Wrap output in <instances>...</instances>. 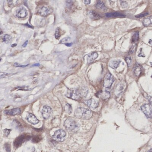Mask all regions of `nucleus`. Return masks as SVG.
<instances>
[{
  "instance_id": "obj_1",
  "label": "nucleus",
  "mask_w": 152,
  "mask_h": 152,
  "mask_svg": "<svg viewBox=\"0 0 152 152\" xmlns=\"http://www.w3.org/2000/svg\"><path fill=\"white\" fill-rule=\"evenodd\" d=\"M74 113L76 117L81 119L87 120L92 116L91 111L88 109L84 108H79L76 109Z\"/></svg>"
},
{
  "instance_id": "obj_2",
  "label": "nucleus",
  "mask_w": 152,
  "mask_h": 152,
  "mask_svg": "<svg viewBox=\"0 0 152 152\" xmlns=\"http://www.w3.org/2000/svg\"><path fill=\"white\" fill-rule=\"evenodd\" d=\"M114 82V79L111 74L108 73L106 75L103 81V86L106 90L108 91L111 88L112 85Z\"/></svg>"
},
{
  "instance_id": "obj_3",
  "label": "nucleus",
  "mask_w": 152,
  "mask_h": 152,
  "mask_svg": "<svg viewBox=\"0 0 152 152\" xmlns=\"http://www.w3.org/2000/svg\"><path fill=\"white\" fill-rule=\"evenodd\" d=\"M66 133L65 131L62 129L56 131L53 136V139L57 142H62L65 138Z\"/></svg>"
},
{
  "instance_id": "obj_4",
  "label": "nucleus",
  "mask_w": 152,
  "mask_h": 152,
  "mask_svg": "<svg viewBox=\"0 0 152 152\" xmlns=\"http://www.w3.org/2000/svg\"><path fill=\"white\" fill-rule=\"evenodd\" d=\"M140 109L147 118H152V108L150 104H144L141 106Z\"/></svg>"
},
{
  "instance_id": "obj_5",
  "label": "nucleus",
  "mask_w": 152,
  "mask_h": 152,
  "mask_svg": "<svg viewBox=\"0 0 152 152\" xmlns=\"http://www.w3.org/2000/svg\"><path fill=\"white\" fill-rule=\"evenodd\" d=\"M64 126L67 130L72 131L75 129L76 127V124L72 118H67L64 122Z\"/></svg>"
},
{
  "instance_id": "obj_6",
  "label": "nucleus",
  "mask_w": 152,
  "mask_h": 152,
  "mask_svg": "<svg viewBox=\"0 0 152 152\" xmlns=\"http://www.w3.org/2000/svg\"><path fill=\"white\" fill-rule=\"evenodd\" d=\"M126 87V84L124 81H122L117 85L115 90V95L116 96H120L121 93L123 92Z\"/></svg>"
},
{
  "instance_id": "obj_7",
  "label": "nucleus",
  "mask_w": 152,
  "mask_h": 152,
  "mask_svg": "<svg viewBox=\"0 0 152 152\" xmlns=\"http://www.w3.org/2000/svg\"><path fill=\"white\" fill-rule=\"evenodd\" d=\"M28 14V12L26 9L23 6L19 7L16 10L15 12V16L18 18H24L26 17Z\"/></svg>"
},
{
  "instance_id": "obj_8",
  "label": "nucleus",
  "mask_w": 152,
  "mask_h": 152,
  "mask_svg": "<svg viewBox=\"0 0 152 152\" xmlns=\"http://www.w3.org/2000/svg\"><path fill=\"white\" fill-rule=\"evenodd\" d=\"M51 108L48 106H44L42 110V115L44 119H48L52 114Z\"/></svg>"
},
{
  "instance_id": "obj_9",
  "label": "nucleus",
  "mask_w": 152,
  "mask_h": 152,
  "mask_svg": "<svg viewBox=\"0 0 152 152\" xmlns=\"http://www.w3.org/2000/svg\"><path fill=\"white\" fill-rule=\"evenodd\" d=\"M69 98L74 100H78L80 98V94L76 90H69L66 95Z\"/></svg>"
},
{
  "instance_id": "obj_10",
  "label": "nucleus",
  "mask_w": 152,
  "mask_h": 152,
  "mask_svg": "<svg viewBox=\"0 0 152 152\" xmlns=\"http://www.w3.org/2000/svg\"><path fill=\"white\" fill-rule=\"evenodd\" d=\"M87 105L91 109H96L98 107L99 105V102L96 99H91L86 100L85 101Z\"/></svg>"
},
{
  "instance_id": "obj_11",
  "label": "nucleus",
  "mask_w": 152,
  "mask_h": 152,
  "mask_svg": "<svg viewBox=\"0 0 152 152\" xmlns=\"http://www.w3.org/2000/svg\"><path fill=\"white\" fill-rule=\"evenodd\" d=\"M53 12L52 9H50V8H48L47 7H43L41 8L39 11V13L41 16L43 17H46L48 15Z\"/></svg>"
},
{
  "instance_id": "obj_12",
  "label": "nucleus",
  "mask_w": 152,
  "mask_h": 152,
  "mask_svg": "<svg viewBox=\"0 0 152 152\" xmlns=\"http://www.w3.org/2000/svg\"><path fill=\"white\" fill-rule=\"evenodd\" d=\"M98 56V54L96 52H91L89 54L86 56L87 62L88 63H92L97 58Z\"/></svg>"
},
{
  "instance_id": "obj_13",
  "label": "nucleus",
  "mask_w": 152,
  "mask_h": 152,
  "mask_svg": "<svg viewBox=\"0 0 152 152\" xmlns=\"http://www.w3.org/2000/svg\"><path fill=\"white\" fill-rule=\"evenodd\" d=\"M4 112L6 115L15 116V115L20 114L21 112V109L19 108H16V109H12L11 110H5Z\"/></svg>"
},
{
  "instance_id": "obj_14",
  "label": "nucleus",
  "mask_w": 152,
  "mask_h": 152,
  "mask_svg": "<svg viewBox=\"0 0 152 152\" xmlns=\"http://www.w3.org/2000/svg\"><path fill=\"white\" fill-rule=\"evenodd\" d=\"M26 120L31 124H36L39 122V121L37 120L34 114H29L26 117Z\"/></svg>"
},
{
  "instance_id": "obj_15",
  "label": "nucleus",
  "mask_w": 152,
  "mask_h": 152,
  "mask_svg": "<svg viewBox=\"0 0 152 152\" xmlns=\"http://www.w3.org/2000/svg\"><path fill=\"white\" fill-rule=\"evenodd\" d=\"M143 70L142 67L139 64V63H137L134 67V73L136 76H139L141 73H142Z\"/></svg>"
},
{
  "instance_id": "obj_16",
  "label": "nucleus",
  "mask_w": 152,
  "mask_h": 152,
  "mask_svg": "<svg viewBox=\"0 0 152 152\" xmlns=\"http://www.w3.org/2000/svg\"><path fill=\"white\" fill-rule=\"evenodd\" d=\"M88 14L91 18L93 19H99L101 16L97 12L94 10H90L88 12Z\"/></svg>"
},
{
  "instance_id": "obj_17",
  "label": "nucleus",
  "mask_w": 152,
  "mask_h": 152,
  "mask_svg": "<svg viewBox=\"0 0 152 152\" xmlns=\"http://www.w3.org/2000/svg\"><path fill=\"white\" fill-rule=\"evenodd\" d=\"M105 16L107 18H114L118 17H124L125 15L121 12H109L106 13Z\"/></svg>"
},
{
  "instance_id": "obj_18",
  "label": "nucleus",
  "mask_w": 152,
  "mask_h": 152,
  "mask_svg": "<svg viewBox=\"0 0 152 152\" xmlns=\"http://www.w3.org/2000/svg\"><path fill=\"white\" fill-rule=\"evenodd\" d=\"M96 6V8H97L98 9L103 10V11L106 10L107 9V7L105 6L104 3L101 0L97 1Z\"/></svg>"
},
{
  "instance_id": "obj_19",
  "label": "nucleus",
  "mask_w": 152,
  "mask_h": 152,
  "mask_svg": "<svg viewBox=\"0 0 152 152\" xmlns=\"http://www.w3.org/2000/svg\"><path fill=\"white\" fill-rule=\"evenodd\" d=\"M142 23L145 26H149L152 25V16L147 18L143 20Z\"/></svg>"
},
{
  "instance_id": "obj_20",
  "label": "nucleus",
  "mask_w": 152,
  "mask_h": 152,
  "mask_svg": "<svg viewBox=\"0 0 152 152\" xmlns=\"http://www.w3.org/2000/svg\"><path fill=\"white\" fill-rule=\"evenodd\" d=\"M121 61L118 60H112L109 63V67L112 69H116L120 65Z\"/></svg>"
},
{
  "instance_id": "obj_21",
  "label": "nucleus",
  "mask_w": 152,
  "mask_h": 152,
  "mask_svg": "<svg viewBox=\"0 0 152 152\" xmlns=\"http://www.w3.org/2000/svg\"><path fill=\"white\" fill-rule=\"evenodd\" d=\"M25 138H24L22 136L19 137L16 140L15 142H14V146L17 147H18L25 141Z\"/></svg>"
},
{
  "instance_id": "obj_22",
  "label": "nucleus",
  "mask_w": 152,
  "mask_h": 152,
  "mask_svg": "<svg viewBox=\"0 0 152 152\" xmlns=\"http://www.w3.org/2000/svg\"><path fill=\"white\" fill-rule=\"evenodd\" d=\"M139 39V32L138 31H136L134 33L132 37V41L134 43L137 42Z\"/></svg>"
},
{
  "instance_id": "obj_23",
  "label": "nucleus",
  "mask_w": 152,
  "mask_h": 152,
  "mask_svg": "<svg viewBox=\"0 0 152 152\" xmlns=\"http://www.w3.org/2000/svg\"><path fill=\"white\" fill-rule=\"evenodd\" d=\"M99 96L101 97V98L103 99H107L110 97V92L106 90L104 92H102L99 94Z\"/></svg>"
},
{
  "instance_id": "obj_24",
  "label": "nucleus",
  "mask_w": 152,
  "mask_h": 152,
  "mask_svg": "<svg viewBox=\"0 0 152 152\" xmlns=\"http://www.w3.org/2000/svg\"><path fill=\"white\" fill-rule=\"evenodd\" d=\"M64 111L65 112L68 114H70L72 112V108L71 104L67 103L64 106Z\"/></svg>"
},
{
  "instance_id": "obj_25",
  "label": "nucleus",
  "mask_w": 152,
  "mask_h": 152,
  "mask_svg": "<svg viewBox=\"0 0 152 152\" xmlns=\"http://www.w3.org/2000/svg\"><path fill=\"white\" fill-rule=\"evenodd\" d=\"M11 39V37L9 34H5L3 37V42L6 43H9Z\"/></svg>"
},
{
  "instance_id": "obj_26",
  "label": "nucleus",
  "mask_w": 152,
  "mask_h": 152,
  "mask_svg": "<svg viewBox=\"0 0 152 152\" xmlns=\"http://www.w3.org/2000/svg\"><path fill=\"white\" fill-rule=\"evenodd\" d=\"M137 47V45L136 44H133L130 48L129 51V54H133V53H134L136 50Z\"/></svg>"
},
{
  "instance_id": "obj_27",
  "label": "nucleus",
  "mask_w": 152,
  "mask_h": 152,
  "mask_svg": "<svg viewBox=\"0 0 152 152\" xmlns=\"http://www.w3.org/2000/svg\"><path fill=\"white\" fill-rule=\"evenodd\" d=\"M125 60L126 61V62H127V64L128 66V67H129L131 65V63L132 62V60L131 59V58L129 56H127V57H126L125 58Z\"/></svg>"
},
{
  "instance_id": "obj_28",
  "label": "nucleus",
  "mask_w": 152,
  "mask_h": 152,
  "mask_svg": "<svg viewBox=\"0 0 152 152\" xmlns=\"http://www.w3.org/2000/svg\"><path fill=\"white\" fill-rule=\"evenodd\" d=\"M60 30V29L59 27H58L56 29L55 33V37L56 39H59V37L61 36Z\"/></svg>"
},
{
  "instance_id": "obj_29",
  "label": "nucleus",
  "mask_w": 152,
  "mask_h": 152,
  "mask_svg": "<svg viewBox=\"0 0 152 152\" xmlns=\"http://www.w3.org/2000/svg\"><path fill=\"white\" fill-rule=\"evenodd\" d=\"M71 40V38L70 37H66L63 38L60 41V43L62 44L67 43L68 42Z\"/></svg>"
},
{
  "instance_id": "obj_30",
  "label": "nucleus",
  "mask_w": 152,
  "mask_h": 152,
  "mask_svg": "<svg viewBox=\"0 0 152 152\" xmlns=\"http://www.w3.org/2000/svg\"><path fill=\"white\" fill-rule=\"evenodd\" d=\"M148 14H149V13L148 12H143V13H141L139 14L138 15L135 16V17L137 18H142V17L146 16L147 15H148Z\"/></svg>"
},
{
  "instance_id": "obj_31",
  "label": "nucleus",
  "mask_w": 152,
  "mask_h": 152,
  "mask_svg": "<svg viewBox=\"0 0 152 152\" xmlns=\"http://www.w3.org/2000/svg\"><path fill=\"white\" fill-rule=\"evenodd\" d=\"M120 3L121 5V6L123 8H126L127 7L128 4L126 1H123V0H120Z\"/></svg>"
},
{
  "instance_id": "obj_32",
  "label": "nucleus",
  "mask_w": 152,
  "mask_h": 152,
  "mask_svg": "<svg viewBox=\"0 0 152 152\" xmlns=\"http://www.w3.org/2000/svg\"><path fill=\"white\" fill-rule=\"evenodd\" d=\"M5 148L6 149V151L7 152H10L11 151V148H10V146L9 144L6 143L5 145Z\"/></svg>"
},
{
  "instance_id": "obj_33",
  "label": "nucleus",
  "mask_w": 152,
  "mask_h": 152,
  "mask_svg": "<svg viewBox=\"0 0 152 152\" xmlns=\"http://www.w3.org/2000/svg\"><path fill=\"white\" fill-rule=\"evenodd\" d=\"M23 152H36V151L34 147H32L31 149H29L25 151H24Z\"/></svg>"
},
{
  "instance_id": "obj_34",
  "label": "nucleus",
  "mask_w": 152,
  "mask_h": 152,
  "mask_svg": "<svg viewBox=\"0 0 152 152\" xmlns=\"http://www.w3.org/2000/svg\"><path fill=\"white\" fill-rule=\"evenodd\" d=\"M11 131V130H10V129H5L4 130V133H5V135H6V136H8V135H9V133H10V132Z\"/></svg>"
},
{
  "instance_id": "obj_35",
  "label": "nucleus",
  "mask_w": 152,
  "mask_h": 152,
  "mask_svg": "<svg viewBox=\"0 0 152 152\" xmlns=\"http://www.w3.org/2000/svg\"><path fill=\"white\" fill-rule=\"evenodd\" d=\"M28 65H22L19 64V63H17V62H16V63H14V66L15 67H26V66H27Z\"/></svg>"
},
{
  "instance_id": "obj_36",
  "label": "nucleus",
  "mask_w": 152,
  "mask_h": 152,
  "mask_svg": "<svg viewBox=\"0 0 152 152\" xmlns=\"http://www.w3.org/2000/svg\"><path fill=\"white\" fill-rule=\"evenodd\" d=\"M67 6H72V4L73 3V2L72 0H68V1H67Z\"/></svg>"
},
{
  "instance_id": "obj_37",
  "label": "nucleus",
  "mask_w": 152,
  "mask_h": 152,
  "mask_svg": "<svg viewBox=\"0 0 152 152\" xmlns=\"http://www.w3.org/2000/svg\"><path fill=\"white\" fill-rule=\"evenodd\" d=\"M84 2L85 4L89 5L91 3V0H84Z\"/></svg>"
},
{
  "instance_id": "obj_38",
  "label": "nucleus",
  "mask_w": 152,
  "mask_h": 152,
  "mask_svg": "<svg viewBox=\"0 0 152 152\" xmlns=\"http://www.w3.org/2000/svg\"><path fill=\"white\" fill-rule=\"evenodd\" d=\"M28 41H26V42H25V43L23 44V45H22V47H25L26 46V45H27V43H28Z\"/></svg>"
},
{
  "instance_id": "obj_39",
  "label": "nucleus",
  "mask_w": 152,
  "mask_h": 152,
  "mask_svg": "<svg viewBox=\"0 0 152 152\" xmlns=\"http://www.w3.org/2000/svg\"><path fill=\"white\" fill-rule=\"evenodd\" d=\"M65 45L66 46H67V47H71L72 45V43H67L65 44Z\"/></svg>"
},
{
  "instance_id": "obj_40",
  "label": "nucleus",
  "mask_w": 152,
  "mask_h": 152,
  "mask_svg": "<svg viewBox=\"0 0 152 152\" xmlns=\"http://www.w3.org/2000/svg\"><path fill=\"white\" fill-rule=\"evenodd\" d=\"M40 66V64H39V63H36V64H34L33 66V67H35V66Z\"/></svg>"
},
{
  "instance_id": "obj_41",
  "label": "nucleus",
  "mask_w": 152,
  "mask_h": 152,
  "mask_svg": "<svg viewBox=\"0 0 152 152\" xmlns=\"http://www.w3.org/2000/svg\"><path fill=\"white\" fill-rule=\"evenodd\" d=\"M17 46V44H13L12 45V46H11V47H16Z\"/></svg>"
},
{
  "instance_id": "obj_42",
  "label": "nucleus",
  "mask_w": 152,
  "mask_h": 152,
  "mask_svg": "<svg viewBox=\"0 0 152 152\" xmlns=\"http://www.w3.org/2000/svg\"><path fill=\"white\" fill-rule=\"evenodd\" d=\"M149 44H150L151 45V46H152V40H149Z\"/></svg>"
},
{
  "instance_id": "obj_43",
  "label": "nucleus",
  "mask_w": 152,
  "mask_h": 152,
  "mask_svg": "<svg viewBox=\"0 0 152 152\" xmlns=\"http://www.w3.org/2000/svg\"><path fill=\"white\" fill-rule=\"evenodd\" d=\"M148 152H152V149H150V150H149V151H148Z\"/></svg>"
},
{
  "instance_id": "obj_44",
  "label": "nucleus",
  "mask_w": 152,
  "mask_h": 152,
  "mask_svg": "<svg viewBox=\"0 0 152 152\" xmlns=\"http://www.w3.org/2000/svg\"><path fill=\"white\" fill-rule=\"evenodd\" d=\"M150 64H151V66L152 67V62H150Z\"/></svg>"
},
{
  "instance_id": "obj_45",
  "label": "nucleus",
  "mask_w": 152,
  "mask_h": 152,
  "mask_svg": "<svg viewBox=\"0 0 152 152\" xmlns=\"http://www.w3.org/2000/svg\"><path fill=\"white\" fill-rule=\"evenodd\" d=\"M151 77L152 78V75H151Z\"/></svg>"
}]
</instances>
